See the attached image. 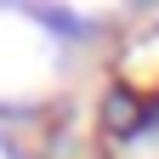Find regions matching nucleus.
I'll list each match as a JSON object with an SVG mask.
<instances>
[{
  "label": "nucleus",
  "mask_w": 159,
  "mask_h": 159,
  "mask_svg": "<svg viewBox=\"0 0 159 159\" xmlns=\"http://www.w3.org/2000/svg\"><path fill=\"white\" fill-rule=\"evenodd\" d=\"M40 23H51L57 34H68V40H80V34H91V23H85V17H74V11H68V17H63V11H40Z\"/></svg>",
  "instance_id": "f03ea898"
},
{
  "label": "nucleus",
  "mask_w": 159,
  "mask_h": 159,
  "mask_svg": "<svg viewBox=\"0 0 159 159\" xmlns=\"http://www.w3.org/2000/svg\"><path fill=\"white\" fill-rule=\"evenodd\" d=\"M102 125L114 136H136L148 125V108L136 102V91H108V102H102Z\"/></svg>",
  "instance_id": "f257e3e1"
}]
</instances>
